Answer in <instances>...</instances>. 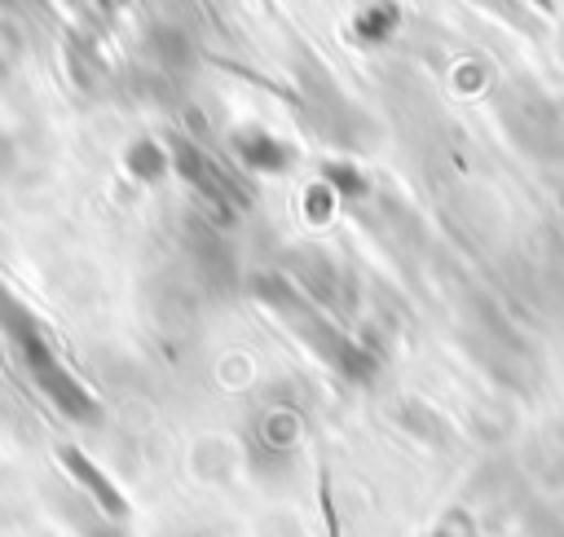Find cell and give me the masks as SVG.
Masks as SVG:
<instances>
[{
    "label": "cell",
    "instance_id": "obj_4",
    "mask_svg": "<svg viewBox=\"0 0 564 537\" xmlns=\"http://www.w3.org/2000/svg\"><path fill=\"white\" fill-rule=\"evenodd\" d=\"M234 150H238V158H242L251 172H286L291 158H295V150H291L282 136L264 132V128L238 132V136H234Z\"/></svg>",
    "mask_w": 564,
    "mask_h": 537
},
{
    "label": "cell",
    "instance_id": "obj_1",
    "mask_svg": "<svg viewBox=\"0 0 564 537\" xmlns=\"http://www.w3.org/2000/svg\"><path fill=\"white\" fill-rule=\"evenodd\" d=\"M0 335L9 339V348L18 352V361H22V370L35 379V387H40L66 418H75V423H97L101 405H97L93 392L62 365V357L53 352V343H48L40 317H35L4 282H0Z\"/></svg>",
    "mask_w": 564,
    "mask_h": 537
},
{
    "label": "cell",
    "instance_id": "obj_3",
    "mask_svg": "<svg viewBox=\"0 0 564 537\" xmlns=\"http://www.w3.org/2000/svg\"><path fill=\"white\" fill-rule=\"evenodd\" d=\"M57 458H62V467L70 471V480H75V484H79V489H84V493H88L106 515H115V519H119V515H128L123 493H119V489H115V484H110V480H106V475H101V471H97L79 449L62 445V449H57Z\"/></svg>",
    "mask_w": 564,
    "mask_h": 537
},
{
    "label": "cell",
    "instance_id": "obj_6",
    "mask_svg": "<svg viewBox=\"0 0 564 537\" xmlns=\"http://www.w3.org/2000/svg\"><path fill=\"white\" fill-rule=\"evenodd\" d=\"M0 4H9V0H0Z\"/></svg>",
    "mask_w": 564,
    "mask_h": 537
},
{
    "label": "cell",
    "instance_id": "obj_2",
    "mask_svg": "<svg viewBox=\"0 0 564 537\" xmlns=\"http://www.w3.org/2000/svg\"><path fill=\"white\" fill-rule=\"evenodd\" d=\"M167 158H172V167L181 172V180L212 207V220L229 224V220H238V216L247 211V194H242V185H238V180H234V176H229L203 145L176 136V141L167 145Z\"/></svg>",
    "mask_w": 564,
    "mask_h": 537
},
{
    "label": "cell",
    "instance_id": "obj_5",
    "mask_svg": "<svg viewBox=\"0 0 564 537\" xmlns=\"http://www.w3.org/2000/svg\"><path fill=\"white\" fill-rule=\"evenodd\" d=\"M128 167H132L141 180H159V176L172 167V158H167V150H159L154 141H132V145H128Z\"/></svg>",
    "mask_w": 564,
    "mask_h": 537
}]
</instances>
